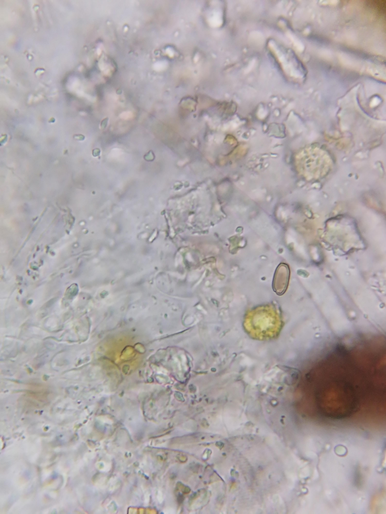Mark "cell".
Listing matches in <instances>:
<instances>
[{
  "label": "cell",
  "instance_id": "obj_2",
  "mask_svg": "<svg viewBox=\"0 0 386 514\" xmlns=\"http://www.w3.org/2000/svg\"><path fill=\"white\" fill-rule=\"evenodd\" d=\"M277 322L274 319L259 315L253 317L247 323L250 332L258 337H262L273 335L272 332H274Z\"/></svg>",
  "mask_w": 386,
  "mask_h": 514
},
{
  "label": "cell",
  "instance_id": "obj_3",
  "mask_svg": "<svg viewBox=\"0 0 386 514\" xmlns=\"http://www.w3.org/2000/svg\"><path fill=\"white\" fill-rule=\"evenodd\" d=\"M73 137L74 139L78 141H83L85 138L84 136L81 134L74 135Z\"/></svg>",
  "mask_w": 386,
  "mask_h": 514
},
{
  "label": "cell",
  "instance_id": "obj_1",
  "mask_svg": "<svg viewBox=\"0 0 386 514\" xmlns=\"http://www.w3.org/2000/svg\"><path fill=\"white\" fill-rule=\"evenodd\" d=\"M299 159L302 174L309 180L317 179L325 175L331 164L329 156L317 148L305 149Z\"/></svg>",
  "mask_w": 386,
  "mask_h": 514
}]
</instances>
